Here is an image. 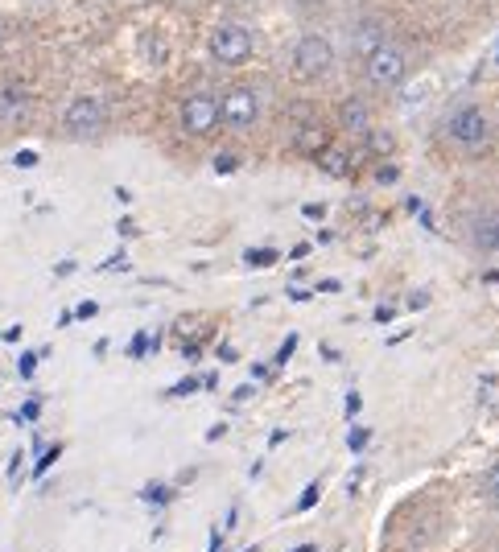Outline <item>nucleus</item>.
Instances as JSON below:
<instances>
[{
	"instance_id": "b1692460",
	"label": "nucleus",
	"mask_w": 499,
	"mask_h": 552,
	"mask_svg": "<svg viewBox=\"0 0 499 552\" xmlns=\"http://www.w3.org/2000/svg\"><path fill=\"white\" fill-rule=\"evenodd\" d=\"M190 392H198V379H182L174 388V396H190Z\"/></svg>"
},
{
	"instance_id": "1a4fd4ad",
	"label": "nucleus",
	"mask_w": 499,
	"mask_h": 552,
	"mask_svg": "<svg viewBox=\"0 0 499 552\" xmlns=\"http://www.w3.org/2000/svg\"><path fill=\"white\" fill-rule=\"evenodd\" d=\"M470 243L479 248V252H495L499 248V214H475L470 219Z\"/></svg>"
},
{
	"instance_id": "f03ea898",
	"label": "nucleus",
	"mask_w": 499,
	"mask_h": 552,
	"mask_svg": "<svg viewBox=\"0 0 499 552\" xmlns=\"http://www.w3.org/2000/svg\"><path fill=\"white\" fill-rule=\"evenodd\" d=\"M211 54L223 67H244L248 54H252V30L240 21H219L215 33H211Z\"/></svg>"
},
{
	"instance_id": "412c9836",
	"label": "nucleus",
	"mask_w": 499,
	"mask_h": 552,
	"mask_svg": "<svg viewBox=\"0 0 499 552\" xmlns=\"http://www.w3.org/2000/svg\"><path fill=\"white\" fill-rule=\"evenodd\" d=\"M38 400H30V404H25V408H21V412H17V421H38Z\"/></svg>"
},
{
	"instance_id": "4be33fe9",
	"label": "nucleus",
	"mask_w": 499,
	"mask_h": 552,
	"mask_svg": "<svg viewBox=\"0 0 499 552\" xmlns=\"http://www.w3.org/2000/svg\"><path fill=\"white\" fill-rule=\"evenodd\" d=\"M17 165H21V169H33V165H38V153H33V149H25V153H17Z\"/></svg>"
},
{
	"instance_id": "20e7f679",
	"label": "nucleus",
	"mask_w": 499,
	"mask_h": 552,
	"mask_svg": "<svg viewBox=\"0 0 499 552\" xmlns=\"http://www.w3.org/2000/svg\"><path fill=\"white\" fill-rule=\"evenodd\" d=\"M62 128H67V136H75V140H91V136H99L104 132V104H99L95 95L70 99L67 116H62Z\"/></svg>"
},
{
	"instance_id": "cd10ccee",
	"label": "nucleus",
	"mask_w": 499,
	"mask_h": 552,
	"mask_svg": "<svg viewBox=\"0 0 499 552\" xmlns=\"http://www.w3.org/2000/svg\"><path fill=\"white\" fill-rule=\"evenodd\" d=\"M248 552H256V548H248Z\"/></svg>"
},
{
	"instance_id": "ddd939ff",
	"label": "nucleus",
	"mask_w": 499,
	"mask_h": 552,
	"mask_svg": "<svg viewBox=\"0 0 499 552\" xmlns=\"http://www.w3.org/2000/svg\"><path fill=\"white\" fill-rule=\"evenodd\" d=\"M318 499H322V483H310L302 491V499H297V511H310L313 503H318Z\"/></svg>"
},
{
	"instance_id": "5701e85b",
	"label": "nucleus",
	"mask_w": 499,
	"mask_h": 552,
	"mask_svg": "<svg viewBox=\"0 0 499 552\" xmlns=\"http://www.w3.org/2000/svg\"><path fill=\"white\" fill-rule=\"evenodd\" d=\"M95 310H99L95 301H83V305H78V310H75V318H83V321H87V318H95Z\"/></svg>"
},
{
	"instance_id": "0eeeda50",
	"label": "nucleus",
	"mask_w": 499,
	"mask_h": 552,
	"mask_svg": "<svg viewBox=\"0 0 499 552\" xmlns=\"http://www.w3.org/2000/svg\"><path fill=\"white\" fill-rule=\"evenodd\" d=\"M223 120V107H219V99L211 95H186L182 99V128H186L190 136H206V132H215V124Z\"/></svg>"
},
{
	"instance_id": "f257e3e1",
	"label": "nucleus",
	"mask_w": 499,
	"mask_h": 552,
	"mask_svg": "<svg viewBox=\"0 0 499 552\" xmlns=\"http://www.w3.org/2000/svg\"><path fill=\"white\" fill-rule=\"evenodd\" d=\"M363 75H367V83L380 91H392L401 87L404 75H409V54H404L401 46H392V41H384V46H376L367 59H363Z\"/></svg>"
},
{
	"instance_id": "aec40b11",
	"label": "nucleus",
	"mask_w": 499,
	"mask_h": 552,
	"mask_svg": "<svg viewBox=\"0 0 499 552\" xmlns=\"http://www.w3.org/2000/svg\"><path fill=\"white\" fill-rule=\"evenodd\" d=\"M294 347H297V334H289V339H285V347L277 350V363H285V358L294 355Z\"/></svg>"
},
{
	"instance_id": "a878e982",
	"label": "nucleus",
	"mask_w": 499,
	"mask_h": 552,
	"mask_svg": "<svg viewBox=\"0 0 499 552\" xmlns=\"http://www.w3.org/2000/svg\"><path fill=\"white\" fill-rule=\"evenodd\" d=\"M487 491H491V499H499V466L487 475Z\"/></svg>"
},
{
	"instance_id": "f3484780",
	"label": "nucleus",
	"mask_w": 499,
	"mask_h": 552,
	"mask_svg": "<svg viewBox=\"0 0 499 552\" xmlns=\"http://www.w3.org/2000/svg\"><path fill=\"white\" fill-rule=\"evenodd\" d=\"M235 165H240V161H235L231 153H219V157H215V174H231Z\"/></svg>"
},
{
	"instance_id": "4468645a",
	"label": "nucleus",
	"mask_w": 499,
	"mask_h": 552,
	"mask_svg": "<svg viewBox=\"0 0 499 552\" xmlns=\"http://www.w3.org/2000/svg\"><path fill=\"white\" fill-rule=\"evenodd\" d=\"M244 260L252 264V268H268V264L277 260V252H273V248H256V252H248Z\"/></svg>"
},
{
	"instance_id": "423d86ee",
	"label": "nucleus",
	"mask_w": 499,
	"mask_h": 552,
	"mask_svg": "<svg viewBox=\"0 0 499 552\" xmlns=\"http://www.w3.org/2000/svg\"><path fill=\"white\" fill-rule=\"evenodd\" d=\"M219 107H223V124L235 128V132H248L260 120V95L252 87H231Z\"/></svg>"
},
{
	"instance_id": "a211bd4d",
	"label": "nucleus",
	"mask_w": 499,
	"mask_h": 552,
	"mask_svg": "<svg viewBox=\"0 0 499 552\" xmlns=\"http://www.w3.org/2000/svg\"><path fill=\"white\" fill-rule=\"evenodd\" d=\"M149 350V334H137V339H132V347H128V355L132 358H141Z\"/></svg>"
},
{
	"instance_id": "7ed1b4c3",
	"label": "nucleus",
	"mask_w": 499,
	"mask_h": 552,
	"mask_svg": "<svg viewBox=\"0 0 499 552\" xmlns=\"http://www.w3.org/2000/svg\"><path fill=\"white\" fill-rule=\"evenodd\" d=\"M331 67H334V46L322 38V33H305V38L294 46V75L297 78L313 83V78H322Z\"/></svg>"
},
{
	"instance_id": "dca6fc26",
	"label": "nucleus",
	"mask_w": 499,
	"mask_h": 552,
	"mask_svg": "<svg viewBox=\"0 0 499 552\" xmlns=\"http://www.w3.org/2000/svg\"><path fill=\"white\" fill-rule=\"evenodd\" d=\"M17 371H21V379H30L33 371H38V355H21V363H17Z\"/></svg>"
},
{
	"instance_id": "f8f14e48",
	"label": "nucleus",
	"mask_w": 499,
	"mask_h": 552,
	"mask_svg": "<svg viewBox=\"0 0 499 552\" xmlns=\"http://www.w3.org/2000/svg\"><path fill=\"white\" fill-rule=\"evenodd\" d=\"M351 46H355V54H363V59H367L376 46H384V25H380V21H363Z\"/></svg>"
},
{
	"instance_id": "6e6552de",
	"label": "nucleus",
	"mask_w": 499,
	"mask_h": 552,
	"mask_svg": "<svg viewBox=\"0 0 499 552\" xmlns=\"http://www.w3.org/2000/svg\"><path fill=\"white\" fill-rule=\"evenodd\" d=\"M326 145H331V132H326L322 120H305V124L294 132V149L305 157H322Z\"/></svg>"
},
{
	"instance_id": "6ab92c4d",
	"label": "nucleus",
	"mask_w": 499,
	"mask_h": 552,
	"mask_svg": "<svg viewBox=\"0 0 499 552\" xmlns=\"http://www.w3.org/2000/svg\"><path fill=\"white\" fill-rule=\"evenodd\" d=\"M347 446H351V449H363V446H367V429H355V433L347 437Z\"/></svg>"
},
{
	"instance_id": "2eb2a0df",
	"label": "nucleus",
	"mask_w": 499,
	"mask_h": 552,
	"mask_svg": "<svg viewBox=\"0 0 499 552\" xmlns=\"http://www.w3.org/2000/svg\"><path fill=\"white\" fill-rule=\"evenodd\" d=\"M59 454H62V446H50V449H46V454H41V457H38V466H33V478H41V475H46L50 466L59 462Z\"/></svg>"
},
{
	"instance_id": "bb28decb",
	"label": "nucleus",
	"mask_w": 499,
	"mask_h": 552,
	"mask_svg": "<svg viewBox=\"0 0 499 552\" xmlns=\"http://www.w3.org/2000/svg\"><path fill=\"white\" fill-rule=\"evenodd\" d=\"M294 552H318V544H302V548H294Z\"/></svg>"
},
{
	"instance_id": "393cba45",
	"label": "nucleus",
	"mask_w": 499,
	"mask_h": 552,
	"mask_svg": "<svg viewBox=\"0 0 499 552\" xmlns=\"http://www.w3.org/2000/svg\"><path fill=\"white\" fill-rule=\"evenodd\" d=\"M145 499H153V503H166V499H169V491H161V486H149V491H145Z\"/></svg>"
},
{
	"instance_id": "39448f33",
	"label": "nucleus",
	"mask_w": 499,
	"mask_h": 552,
	"mask_svg": "<svg viewBox=\"0 0 499 552\" xmlns=\"http://www.w3.org/2000/svg\"><path fill=\"white\" fill-rule=\"evenodd\" d=\"M446 132L458 149H479L487 140V116H483L475 104H462L450 120H446Z\"/></svg>"
},
{
	"instance_id": "9b49d317",
	"label": "nucleus",
	"mask_w": 499,
	"mask_h": 552,
	"mask_svg": "<svg viewBox=\"0 0 499 552\" xmlns=\"http://www.w3.org/2000/svg\"><path fill=\"white\" fill-rule=\"evenodd\" d=\"M343 128L355 136L372 132V116H367V104H363V99H347L343 104Z\"/></svg>"
},
{
	"instance_id": "9d476101",
	"label": "nucleus",
	"mask_w": 499,
	"mask_h": 552,
	"mask_svg": "<svg viewBox=\"0 0 499 552\" xmlns=\"http://www.w3.org/2000/svg\"><path fill=\"white\" fill-rule=\"evenodd\" d=\"M25 112H30V95H25V87L9 83V87L0 91V124H17V120H25Z\"/></svg>"
}]
</instances>
